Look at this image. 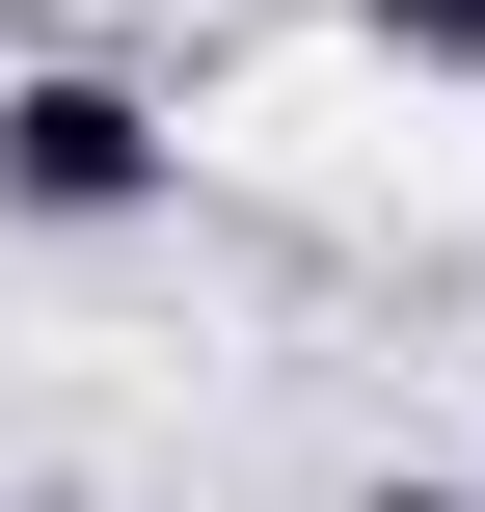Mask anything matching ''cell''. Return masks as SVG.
<instances>
[{
  "mask_svg": "<svg viewBox=\"0 0 485 512\" xmlns=\"http://www.w3.org/2000/svg\"><path fill=\"white\" fill-rule=\"evenodd\" d=\"M351 27H378L405 81H459V108H485V0H351Z\"/></svg>",
  "mask_w": 485,
  "mask_h": 512,
  "instance_id": "cell-2",
  "label": "cell"
},
{
  "mask_svg": "<svg viewBox=\"0 0 485 512\" xmlns=\"http://www.w3.org/2000/svg\"><path fill=\"white\" fill-rule=\"evenodd\" d=\"M351 512H485V486H351Z\"/></svg>",
  "mask_w": 485,
  "mask_h": 512,
  "instance_id": "cell-3",
  "label": "cell"
},
{
  "mask_svg": "<svg viewBox=\"0 0 485 512\" xmlns=\"http://www.w3.org/2000/svg\"><path fill=\"white\" fill-rule=\"evenodd\" d=\"M162 189H189V135H162L108 54H27V81H0V216H27V243H135Z\"/></svg>",
  "mask_w": 485,
  "mask_h": 512,
  "instance_id": "cell-1",
  "label": "cell"
}]
</instances>
